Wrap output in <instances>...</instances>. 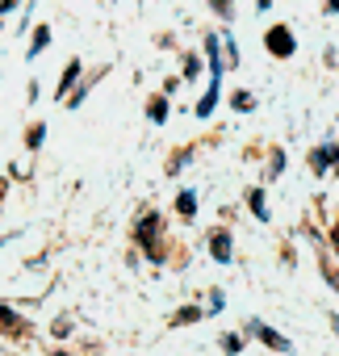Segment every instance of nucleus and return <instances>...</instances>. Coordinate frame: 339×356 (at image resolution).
Segmentation results:
<instances>
[{
	"mask_svg": "<svg viewBox=\"0 0 339 356\" xmlns=\"http://www.w3.org/2000/svg\"><path fill=\"white\" fill-rule=\"evenodd\" d=\"M206 51H210V92L201 97L197 118H210V113H214V105H218V88H222V55H218V38H206Z\"/></svg>",
	"mask_w": 339,
	"mask_h": 356,
	"instance_id": "nucleus-1",
	"label": "nucleus"
},
{
	"mask_svg": "<svg viewBox=\"0 0 339 356\" xmlns=\"http://www.w3.org/2000/svg\"><path fill=\"white\" fill-rule=\"evenodd\" d=\"M159 235H163V218L151 210V214H142L138 222H134V239L142 243V252L151 256V260H163V248H159Z\"/></svg>",
	"mask_w": 339,
	"mask_h": 356,
	"instance_id": "nucleus-2",
	"label": "nucleus"
},
{
	"mask_svg": "<svg viewBox=\"0 0 339 356\" xmlns=\"http://www.w3.org/2000/svg\"><path fill=\"white\" fill-rule=\"evenodd\" d=\"M264 47H268V55H276V59H289L297 42H293V34H289L285 26H272V30L264 34Z\"/></svg>",
	"mask_w": 339,
	"mask_h": 356,
	"instance_id": "nucleus-3",
	"label": "nucleus"
},
{
	"mask_svg": "<svg viewBox=\"0 0 339 356\" xmlns=\"http://www.w3.org/2000/svg\"><path fill=\"white\" fill-rule=\"evenodd\" d=\"M251 331H256V335H260V343H268L272 352H293V343H289V339H285L281 331H272L268 323H260V318H251Z\"/></svg>",
	"mask_w": 339,
	"mask_h": 356,
	"instance_id": "nucleus-4",
	"label": "nucleus"
},
{
	"mask_svg": "<svg viewBox=\"0 0 339 356\" xmlns=\"http://www.w3.org/2000/svg\"><path fill=\"white\" fill-rule=\"evenodd\" d=\"M0 331H5V335H30V327H26V323L5 306V302H0Z\"/></svg>",
	"mask_w": 339,
	"mask_h": 356,
	"instance_id": "nucleus-5",
	"label": "nucleus"
},
{
	"mask_svg": "<svg viewBox=\"0 0 339 356\" xmlns=\"http://www.w3.org/2000/svg\"><path fill=\"white\" fill-rule=\"evenodd\" d=\"M210 256H214L218 264L231 260V235H226V231H214V235H210Z\"/></svg>",
	"mask_w": 339,
	"mask_h": 356,
	"instance_id": "nucleus-6",
	"label": "nucleus"
},
{
	"mask_svg": "<svg viewBox=\"0 0 339 356\" xmlns=\"http://www.w3.org/2000/svg\"><path fill=\"white\" fill-rule=\"evenodd\" d=\"M326 163H339V151H335L331 143H326V147H318V151L310 155V168H314L318 176H322V168H326Z\"/></svg>",
	"mask_w": 339,
	"mask_h": 356,
	"instance_id": "nucleus-7",
	"label": "nucleus"
},
{
	"mask_svg": "<svg viewBox=\"0 0 339 356\" xmlns=\"http://www.w3.org/2000/svg\"><path fill=\"white\" fill-rule=\"evenodd\" d=\"M80 76H84V67H80V59H72V63H67V72H63V80H59V97H67V88H72Z\"/></svg>",
	"mask_w": 339,
	"mask_h": 356,
	"instance_id": "nucleus-8",
	"label": "nucleus"
},
{
	"mask_svg": "<svg viewBox=\"0 0 339 356\" xmlns=\"http://www.w3.org/2000/svg\"><path fill=\"white\" fill-rule=\"evenodd\" d=\"M247 206H251V214H256L260 222H268V206H264V193H260V189L247 193Z\"/></svg>",
	"mask_w": 339,
	"mask_h": 356,
	"instance_id": "nucleus-9",
	"label": "nucleus"
},
{
	"mask_svg": "<svg viewBox=\"0 0 339 356\" xmlns=\"http://www.w3.org/2000/svg\"><path fill=\"white\" fill-rule=\"evenodd\" d=\"M147 118H151V122H163V118H167V101H163V97H151V101H147Z\"/></svg>",
	"mask_w": 339,
	"mask_h": 356,
	"instance_id": "nucleus-10",
	"label": "nucleus"
},
{
	"mask_svg": "<svg viewBox=\"0 0 339 356\" xmlns=\"http://www.w3.org/2000/svg\"><path fill=\"white\" fill-rule=\"evenodd\" d=\"M176 210H181L185 218H193V214H197V193H189V189H185V193L176 197Z\"/></svg>",
	"mask_w": 339,
	"mask_h": 356,
	"instance_id": "nucleus-11",
	"label": "nucleus"
},
{
	"mask_svg": "<svg viewBox=\"0 0 339 356\" xmlns=\"http://www.w3.org/2000/svg\"><path fill=\"white\" fill-rule=\"evenodd\" d=\"M47 42H51V30H47V26H38V30H34V47H30V59H34V55H42V51H47Z\"/></svg>",
	"mask_w": 339,
	"mask_h": 356,
	"instance_id": "nucleus-12",
	"label": "nucleus"
},
{
	"mask_svg": "<svg viewBox=\"0 0 339 356\" xmlns=\"http://www.w3.org/2000/svg\"><path fill=\"white\" fill-rule=\"evenodd\" d=\"M201 314H206V310H197V306H193V310H181V314H172V327H185V323H197Z\"/></svg>",
	"mask_w": 339,
	"mask_h": 356,
	"instance_id": "nucleus-13",
	"label": "nucleus"
},
{
	"mask_svg": "<svg viewBox=\"0 0 339 356\" xmlns=\"http://www.w3.org/2000/svg\"><path fill=\"white\" fill-rule=\"evenodd\" d=\"M42 134H47V126H42V122H34V126H30V134H26V143H30V147H42Z\"/></svg>",
	"mask_w": 339,
	"mask_h": 356,
	"instance_id": "nucleus-14",
	"label": "nucleus"
},
{
	"mask_svg": "<svg viewBox=\"0 0 339 356\" xmlns=\"http://www.w3.org/2000/svg\"><path fill=\"white\" fill-rule=\"evenodd\" d=\"M322 281H326L331 289H339V268H331L326 260H322Z\"/></svg>",
	"mask_w": 339,
	"mask_h": 356,
	"instance_id": "nucleus-15",
	"label": "nucleus"
},
{
	"mask_svg": "<svg viewBox=\"0 0 339 356\" xmlns=\"http://www.w3.org/2000/svg\"><path fill=\"white\" fill-rule=\"evenodd\" d=\"M231 101H235V109H239V113H247V109H251V92H235Z\"/></svg>",
	"mask_w": 339,
	"mask_h": 356,
	"instance_id": "nucleus-16",
	"label": "nucleus"
},
{
	"mask_svg": "<svg viewBox=\"0 0 339 356\" xmlns=\"http://www.w3.org/2000/svg\"><path fill=\"white\" fill-rule=\"evenodd\" d=\"M281 168H285V155L272 151V159H268V176H281Z\"/></svg>",
	"mask_w": 339,
	"mask_h": 356,
	"instance_id": "nucleus-17",
	"label": "nucleus"
},
{
	"mask_svg": "<svg viewBox=\"0 0 339 356\" xmlns=\"http://www.w3.org/2000/svg\"><path fill=\"white\" fill-rule=\"evenodd\" d=\"M239 348H243L239 335H222V352H239Z\"/></svg>",
	"mask_w": 339,
	"mask_h": 356,
	"instance_id": "nucleus-18",
	"label": "nucleus"
},
{
	"mask_svg": "<svg viewBox=\"0 0 339 356\" xmlns=\"http://www.w3.org/2000/svg\"><path fill=\"white\" fill-rule=\"evenodd\" d=\"M210 9H214L218 17H231V0H210Z\"/></svg>",
	"mask_w": 339,
	"mask_h": 356,
	"instance_id": "nucleus-19",
	"label": "nucleus"
},
{
	"mask_svg": "<svg viewBox=\"0 0 339 356\" xmlns=\"http://www.w3.org/2000/svg\"><path fill=\"white\" fill-rule=\"evenodd\" d=\"M197 72H201V63H197V55H189V59H185V76H189V80H193V76H197Z\"/></svg>",
	"mask_w": 339,
	"mask_h": 356,
	"instance_id": "nucleus-20",
	"label": "nucleus"
},
{
	"mask_svg": "<svg viewBox=\"0 0 339 356\" xmlns=\"http://www.w3.org/2000/svg\"><path fill=\"white\" fill-rule=\"evenodd\" d=\"M17 9V0H0V13H13Z\"/></svg>",
	"mask_w": 339,
	"mask_h": 356,
	"instance_id": "nucleus-21",
	"label": "nucleus"
},
{
	"mask_svg": "<svg viewBox=\"0 0 339 356\" xmlns=\"http://www.w3.org/2000/svg\"><path fill=\"white\" fill-rule=\"evenodd\" d=\"M326 323H331V327H335V335H339V314H335V310L326 314Z\"/></svg>",
	"mask_w": 339,
	"mask_h": 356,
	"instance_id": "nucleus-22",
	"label": "nucleus"
},
{
	"mask_svg": "<svg viewBox=\"0 0 339 356\" xmlns=\"http://www.w3.org/2000/svg\"><path fill=\"white\" fill-rule=\"evenodd\" d=\"M331 239H335V248H339V218H335V227H331Z\"/></svg>",
	"mask_w": 339,
	"mask_h": 356,
	"instance_id": "nucleus-23",
	"label": "nucleus"
},
{
	"mask_svg": "<svg viewBox=\"0 0 339 356\" xmlns=\"http://www.w3.org/2000/svg\"><path fill=\"white\" fill-rule=\"evenodd\" d=\"M326 5H331V13H339V0H326Z\"/></svg>",
	"mask_w": 339,
	"mask_h": 356,
	"instance_id": "nucleus-24",
	"label": "nucleus"
},
{
	"mask_svg": "<svg viewBox=\"0 0 339 356\" xmlns=\"http://www.w3.org/2000/svg\"><path fill=\"white\" fill-rule=\"evenodd\" d=\"M0 197H5V181H0Z\"/></svg>",
	"mask_w": 339,
	"mask_h": 356,
	"instance_id": "nucleus-25",
	"label": "nucleus"
},
{
	"mask_svg": "<svg viewBox=\"0 0 339 356\" xmlns=\"http://www.w3.org/2000/svg\"><path fill=\"white\" fill-rule=\"evenodd\" d=\"M55 356H67V352H55Z\"/></svg>",
	"mask_w": 339,
	"mask_h": 356,
	"instance_id": "nucleus-26",
	"label": "nucleus"
}]
</instances>
